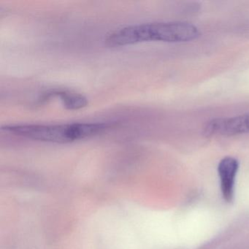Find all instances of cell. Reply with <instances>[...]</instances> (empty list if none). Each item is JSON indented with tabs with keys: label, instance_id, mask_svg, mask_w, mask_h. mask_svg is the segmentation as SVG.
<instances>
[{
	"label": "cell",
	"instance_id": "6da1fadb",
	"mask_svg": "<svg viewBox=\"0 0 249 249\" xmlns=\"http://www.w3.org/2000/svg\"><path fill=\"white\" fill-rule=\"evenodd\" d=\"M199 36V29L191 23L153 22L116 29L107 35L105 41L110 47H120L144 42L184 43Z\"/></svg>",
	"mask_w": 249,
	"mask_h": 249
},
{
	"label": "cell",
	"instance_id": "7a4b0ae2",
	"mask_svg": "<svg viewBox=\"0 0 249 249\" xmlns=\"http://www.w3.org/2000/svg\"><path fill=\"white\" fill-rule=\"evenodd\" d=\"M108 124L72 123L65 124H14L2 127L5 132L42 142L66 143L91 138L109 128Z\"/></svg>",
	"mask_w": 249,
	"mask_h": 249
},
{
	"label": "cell",
	"instance_id": "3957f363",
	"mask_svg": "<svg viewBox=\"0 0 249 249\" xmlns=\"http://www.w3.org/2000/svg\"><path fill=\"white\" fill-rule=\"evenodd\" d=\"M249 133V113L232 117L217 118L208 122L204 128L206 136H234Z\"/></svg>",
	"mask_w": 249,
	"mask_h": 249
},
{
	"label": "cell",
	"instance_id": "277c9868",
	"mask_svg": "<svg viewBox=\"0 0 249 249\" xmlns=\"http://www.w3.org/2000/svg\"><path fill=\"white\" fill-rule=\"evenodd\" d=\"M238 168V161L234 157H224L218 164L221 193L224 200L227 202H232L234 198V181Z\"/></svg>",
	"mask_w": 249,
	"mask_h": 249
},
{
	"label": "cell",
	"instance_id": "5b68a950",
	"mask_svg": "<svg viewBox=\"0 0 249 249\" xmlns=\"http://www.w3.org/2000/svg\"><path fill=\"white\" fill-rule=\"evenodd\" d=\"M56 96L60 98L64 106L69 110H78L88 105L86 97L78 93L70 91H56L48 94V96Z\"/></svg>",
	"mask_w": 249,
	"mask_h": 249
}]
</instances>
